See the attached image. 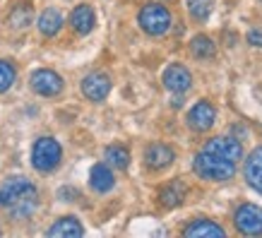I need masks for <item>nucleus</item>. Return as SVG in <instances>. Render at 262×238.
Here are the masks:
<instances>
[{
    "mask_svg": "<svg viewBox=\"0 0 262 238\" xmlns=\"http://www.w3.org/2000/svg\"><path fill=\"white\" fill-rule=\"evenodd\" d=\"M137 22H140L144 34H149V36H164L171 29V12L161 3H147L140 10Z\"/></svg>",
    "mask_w": 262,
    "mask_h": 238,
    "instance_id": "7ed1b4c3",
    "label": "nucleus"
},
{
    "mask_svg": "<svg viewBox=\"0 0 262 238\" xmlns=\"http://www.w3.org/2000/svg\"><path fill=\"white\" fill-rule=\"evenodd\" d=\"M236 231L243 236H262V209L257 205H241L233 214Z\"/></svg>",
    "mask_w": 262,
    "mask_h": 238,
    "instance_id": "39448f33",
    "label": "nucleus"
},
{
    "mask_svg": "<svg viewBox=\"0 0 262 238\" xmlns=\"http://www.w3.org/2000/svg\"><path fill=\"white\" fill-rule=\"evenodd\" d=\"M214 120H216V109L209 101H205V99L198 101L188 111V125L195 133H207L209 127L214 125Z\"/></svg>",
    "mask_w": 262,
    "mask_h": 238,
    "instance_id": "1a4fd4ad",
    "label": "nucleus"
},
{
    "mask_svg": "<svg viewBox=\"0 0 262 238\" xmlns=\"http://www.w3.org/2000/svg\"><path fill=\"white\" fill-rule=\"evenodd\" d=\"M205 152L216 154V157L226 159V161H233V164H238L241 159H243V147H241V140L229 137V135L212 137V140L205 144Z\"/></svg>",
    "mask_w": 262,
    "mask_h": 238,
    "instance_id": "423d86ee",
    "label": "nucleus"
},
{
    "mask_svg": "<svg viewBox=\"0 0 262 238\" xmlns=\"http://www.w3.org/2000/svg\"><path fill=\"white\" fill-rule=\"evenodd\" d=\"M58 195H60V198H77V192H75V190H68V188H63V190L58 192Z\"/></svg>",
    "mask_w": 262,
    "mask_h": 238,
    "instance_id": "393cba45",
    "label": "nucleus"
},
{
    "mask_svg": "<svg viewBox=\"0 0 262 238\" xmlns=\"http://www.w3.org/2000/svg\"><path fill=\"white\" fill-rule=\"evenodd\" d=\"M183 236L185 238H224L226 231L214 224L212 219H192L185 229H183Z\"/></svg>",
    "mask_w": 262,
    "mask_h": 238,
    "instance_id": "f8f14e48",
    "label": "nucleus"
},
{
    "mask_svg": "<svg viewBox=\"0 0 262 238\" xmlns=\"http://www.w3.org/2000/svg\"><path fill=\"white\" fill-rule=\"evenodd\" d=\"M248 44L255 48H262V32L253 29V32H248Z\"/></svg>",
    "mask_w": 262,
    "mask_h": 238,
    "instance_id": "b1692460",
    "label": "nucleus"
},
{
    "mask_svg": "<svg viewBox=\"0 0 262 238\" xmlns=\"http://www.w3.org/2000/svg\"><path fill=\"white\" fill-rule=\"evenodd\" d=\"M60 159H63V149H60V144H58L53 137H39V140L34 142L32 164L36 171H41V174L56 171L58 164H60Z\"/></svg>",
    "mask_w": 262,
    "mask_h": 238,
    "instance_id": "20e7f679",
    "label": "nucleus"
},
{
    "mask_svg": "<svg viewBox=\"0 0 262 238\" xmlns=\"http://www.w3.org/2000/svg\"><path fill=\"white\" fill-rule=\"evenodd\" d=\"M103 159H106V164L113 168H127L130 166V152L125 149V147H120V144H113V147H108V149L103 152Z\"/></svg>",
    "mask_w": 262,
    "mask_h": 238,
    "instance_id": "aec40b11",
    "label": "nucleus"
},
{
    "mask_svg": "<svg viewBox=\"0 0 262 238\" xmlns=\"http://www.w3.org/2000/svg\"><path fill=\"white\" fill-rule=\"evenodd\" d=\"M70 24H72V29L77 34H89L92 29H94V24H96V17H94V10H92V5H87V3H82V5H77V8L72 10V15H70Z\"/></svg>",
    "mask_w": 262,
    "mask_h": 238,
    "instance_id": "4468645a",
    "label": "nucleus"
},
{
    "mask_svg": "<svg viewBox=\"0 0 262 238\" xmlns=\"http://www.w3.org/2000/svg\"><path fill=\"white\" fill-rule=\"evenodd\" d=\"M188 10H190L192 19L202 22V19H207L209 12H212V3H209V0H188Z\"/></svg>",
    "mask_w": 262,
    "mask_h": 238,
    "instance_id": "5701e85b",
    "label": "nucleus"
},
{
    "mask_svg": "<svg viewBox=\"0 0 262 238\" xmlns=\"http://www.w3.org/2000/svg\"><path fill=\"white\" fill-rule=\"evenodd\" d=\"M89 185H92V190H96V192H108L113 185H116L113 171L106 166V164L92 166V171H89Z\"/></svg>",
    "mask_w": 262,
    "mask_h": 238,
    "instance_id": "dca6fc26",
    "label": "nucleus"
},
{
    "mask_svg": "<svg viewBox=\"0 0 262 238\" xmlns=\"http://www.w3.org/2000/svg\"><path fill=\"white\" fill-rule=\"evenodd\" d=\"M29 22H32V3H19V5H15L12 12H10V27L24 29Z\"/></svg>",
    "mask_w": 262,
    "mask_h": 238,
    "instance_id": "412c9836",
    "label": "nucleus"
},
{
    "mask_svg": "<svg viewBox=\"0 0 262 238\" xmlns=\"http://www.w3.org/2000/svg\"><path fill=\"white\" fill-rule=\"evenodd\" d=\"M190 53L198 58V60H207V58H214L216 46L209 36L198 34V36H192V41H190Z\"/></svg>",
    "mask_w": 262,
    "mask_h": 238,
    "instance_id": "6ab92c4d",
    "label": "nucleus"
},
{
    "mask_svg": "<svg viewBox=\"0 0 262 238\" xmlns=\"http://www.w3.org/2000/svg\"><path fill=\"white\" fill-rule=\"evenodd\" d=\"M246 181L255 192L262 195V147H255L250 157L246 159Z\"/></svg>",
    "mask_w": 262,
    "mask_h": 238,
    "instance_id": "ddd939ff",
    "label": "nucleus"
},
{
    "mask_svg": "<svg viewBox=\"0 0 262 238\" xmlns=\"http://www.w3.org/2000/svg\"><path fill=\"white\" fill-rule=\"evenodd\" d=\"M15 77H17L15 65L8 63V60H0V94L8 92V89L15 84Z\"/></svg>",
    "mask_w": 262,
    "mask_h": 238,
    "instance_id": "4be33fe9",
    "label": "nucleus"
},
{
    "mask_svg": "<svg viewBox=\"0 0 262 238\" xmlns=\"http://www.w3.org/2000/svg\"><path fill=\"white\" fill-rule=\"evenodd\" d=\"M0 207L8 209L15 219H27L39 207V190L29 178L12 176L0 188Z\"/></svg>",
    "mask_w": 262,
    "mask_h": 238,
    "instance_id": "f257e3e1",
    "label": "nucleus"
},
{
    "mask_svg": "<svg viewBox=\"0 0 262 238\" xmlns=\"http://www.w3.org/2000/svg\"><path fill=\"white\" fill-rule=\"evenodd\" d=\"M29 84L39 96H58L63 92V77L56 70H46V68L34 72Z\"/></svg>",
    "mask_w": 262,
    "mask_h": 238,
    "instance_id": "0eeeda50",
    "label": "nucleus"
},
{
    "mask_svg": "<svg viewBox=\"0 0 262 238\" xmlns=\"http://www.w3.org/2000/svg\"><path fill=\"white\" fill-rule=\"evenodd\" d=\"M192 171H195L200 178H205V181L224 183V181H231V178L236 176V164L202 149L198 157H195V161H192Z\"/></svg>",
    "mask_w": 262,
    "mask_h": 238,
    "instance_id": "f03ea898",
    "label": "nucleus"
},
{
    "mask_svg": "<svg viewBox=\"0 0 262 238\" xmlns=\"http://www.w3.org/2000/svg\"><path fill=\"white\" fill-rule=\"evenodd\" d=\"M185 200V185H183V181H171L168 185H164L161 188V192H159V202L166 209H173V207H178Z\"/></svg>",
    "mask_w": 262,
    "mask_h": 238,
    "instance_id": "f3484780",
    "label": "nucleus"
},
{
    "mask_svg": "<svg viewBox=\"0 0 262 238\" xmlns=\"http://www.w3.org/2000/svg\"><path fill=\"white\" fill-rule=\"evenodd\" d=\"M82 94L87 96L89 101H103L111 94V77L103 72H92L82 79Z\"/></svg>",
    "mask_w": 262,
    "mask_h": 238,
    "instance_id": "9d476101",
    "label": "nucleus"
},
{
    "mask_svg": "<svg viewBox=\"0 0 262 238\" xmlns=\"http://www.w3.org/2000/svg\"><path fill=\"white\" fill-rule=\"evenodd\" d=\"M173 149L168 147V144L164 142H154L147 147V152H144V164L151 168V171H164L166 166H171L173 164Z\"/></svg>",
    "mask_w": 262,
    "mask_h": 238,
    "instance_id": "9b49d317",
    "label": "nucleus"
},
{
    "mask_svg": "<svg viewBox=\"0 0 262 238\" xmlns=\"http://www.w3.org/2000/svg\"><path fill=\"white\" fill-rule=\"evenodd\" d=\"M60 27H63V15H60V10L56 8H48L41 12L39 17V32L43 36H56L60 32Z\"/></svg>",
    "mask_w": 262,
    "mask_h": 238,
    "instance_id": "a211bd4d",
    "label": "nucleus"
},
{
    "mask_svg": "<svg viewBox=\"0 0 262 238\" xmlns=\"http://www.w3.org/2000/svg\"><path fill=\"white\" fill-rule=\"evenodd\" d=\"M161 82H164V87H166L168 92H173V94H185V92L192 87V75L185 65L173 63L164 70Z\"/></svg>",
    "mask_w": 262,
    "mask_h": 238,
    "instance_id": "6e6552de",
    "label": "nucleus"
},
{
    "mask_svg": "<svg viewBox=\"0 0 262 238\" xmlns=\"http://www.w3.org/2000/svg\"><path fill=\"white\" fill-rule=\"evenodd\" d=\"M82 233H84V229H82L80 219H75V217H60L48 229V236L51 238H80Z\"/></svg>",
    "mask_w": 262,
    "mask_h": 238,
    "instance_id": "2eb2a0df",
    "label": "nucleus"
}]
</instances>
